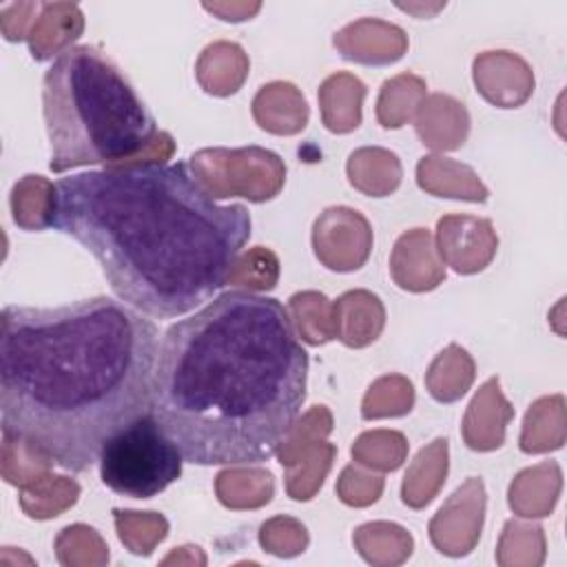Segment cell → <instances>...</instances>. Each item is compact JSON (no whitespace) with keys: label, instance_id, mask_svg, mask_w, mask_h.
Masks as SVG:
<instances>
[{"label":"cell","instance_id":"cell-2","mask_svg":"<svg viewBox=\"0 0 567 567\" xmlns=\"http://www.w3.org/2000/svg\"><path fill=\"white\" fill-rule=\"evenodd\" d=\"M308 365L279 299L226 290L166 328L148 410L186 463H264L301 414Z\"/></svg>","mask_w":567,"mask_h":567},{"label":"cell","instance_id":"cell-5","mask_svg":"<svg viewBox=\"0 0 567 567\" xmlns=\"http://www.w3.org/2000/svg\"><path fill=\"white\" fill-rule=\"evenodd\" d=\"M184 456L146 410L106 439L97 465L102 483L128 498H153L182 474Z\"/></svg>","mask_w":567,"mask_h":567},{"label":"cell","instance_id":"cell-3","mask_svg":"<svg viewBox=\"0 0 567 567\" xmlns=\"http://www.w3.org/2000/svg\"><path fill=\"white\" fill-rule=\"evenodd\" d=\"M47 226L95 257L117 299L177 319L226 286L252 219L244 204H219L186 162H137L60 177Z\"/></svg>","mask_w":567,"mask_h":567},{"label":"cell","instance_id":"cell-4","mask_svg":"<svg viewBox=\"0 0 567 567\" xmlns=\"http://www.w3.org/2000/svg\"><path fill=\"white\" fill-rule=\"evenodd\" d=\"M49 168L120 166L157 135V122L120 66L97 47L55 55L42 78Z\"/></svg>","mask_w":567,"mask_h":567},{"label":"cell","instance_id":"cell-1","mask_svg":"<svg viewBox=\"0 0 567 567\" xmlns=\"http://www.w3.org/2000/svg\"><path fill=\"white\" fill-rule=\"evenodd\" d=\"M0 326L2 432L53 465L89 470L148 410L159 328L122 299L9 303Z\"/></svg>","mask_w":567,"mask_h":567}]
</instances>
